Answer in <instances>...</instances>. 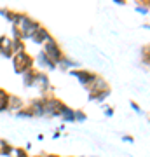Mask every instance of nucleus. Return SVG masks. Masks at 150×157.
Wrapping results in <instances>:
<instances>
[{
  "mask_svg": "<svg viewBox=\"0 0 150 157\" xmlns=\"http://www.w3.org/2000/svg\"><path fill=\"white\" fill-rule=\"evenodd\" d=\"M11 61H12V68H14V72L17 75H23L25 72L35 68V56L28 54L26 51L25 52H16Z\"/></svg>",
  "mask_w": 150,
  "mask_h": 157,
  "instance_id": "f257e3e1",
  "label": "nucleus"
},
{
  "mask_svg": "<svg viewBox=\"0 0 150 157\" xmlns=\"http://www.w3.org/2000/svg\"><path fill=\"white\" fill-rule=\"evenodd\" d=\"M19 26V30H21V33H23V40H30L32 39V35L37 32V30L42 26L37 19H33L32 16H28V14H25L21 19V23L17 25Z\"/></svg>",
  "mask_w": 150,
  "mask_h": 157,
  "instance_id": "f03ea898",
  "label": "nucleus"
},
{
  "mask_svg": "<svg viewBox=\"0 0 150 157\" xmlns=\"http://www.w3.org/2000/svg\"><path fill=\"white\" fill-rule=\"evenodd\" d=\"M42 51H44L45 54H47V56H49L51 59L56 63V65L61 61L63 58H65V52H63L61 45L58 44V40H56L54 37H52L51 40H47V42H45V44H44V49H42Z\"/></svg>",
  "mask_w": 150,
  "mask_h": 157,
  "instance_id": "7ed1b4c3",
  "label": "nucleus"
},
{
  "mask_svg": "<svg viewBox=\"0 0 150 157\" xmlns=\"http://www.w3.org/2000/svg\"><path fill=\"white\" fill-rule=\"evenodd\" d=\"M70 75H73V77L77 78L79 82L84 86V87H89V86L94 82V78L98 77L94 72H89V70H80V68H75V70H70Z\"/></svg>",
  "mask_w": 150,
  "mask_h": 157,
  "instance_id": "20e7f679",
  "label": "nucleus"
},
{
  "mask_svg": "<svg viewBox=\"0 0 150 157\" xmlns=\"http://www.w3.org/2000/svg\"><path fill=\"white\" fill-rule=\"evenodd\" d=\"M35 63H37V67L39 68H42V70H56L58 68V65H56L52 59H51L47 54H45L44 51H39L37 52V56H35Z\"/></svg>",
  "mask_w": 150,
  "mask_h": 157,
  "instance_id": "39448f33",
  "label": "nucleus"
},
{
  "mask_svg": "<svg viewBox=\"0 0 150 157\" xmlns=\"http://www.w3.org/2000/svg\"><path fill=\"white\" fill-rule=\"evenodd\" d=\"M37 86H39V89H40V96H45V94H51V93H52V84H51V78H49V75H47V72L39 73Z\"/></svg>",
  "mask_w": 150,
  "mask_h": 157,
  "instance_id": "423d86ee",
  "label": "nucleus"
},
{
  "mask_svg": "<svg viewBox=\"0 0 150 157\" xmlns=\"http://www.w3.org/2000/svg\"><path fill=\"white\" fill-rule=\"evenodd\" d=\"M51 39H52V35L49 33V30L45 28V26H40V28L32 35V39H30V40H32L35 45H44L45 42L51 40Z\"/></svg>",
  "mask_w": 150,
  "mask_h": 157,
  "instance_id": "0eeeda50",
  "label": "nucleus"
},
{
  "mask_svg": "<svg viewBox=\"0 0 150 157\" xmlns=\"http://www.w3.org/2000/svg\"><path fill=\"white\" fill-rule=\"evenodd\" d=\"M39 73H40V70H37V68H32V70L25 72L21 75L23 86H25V87H35V86H37V80H39Z\"/></svg>",
  "mask_w": 150,
  "mask_h": 157,
  "instance_id": "6e6552de",
  "label": "nucleus"
},
{
  "mask_svg": "<svg viewBox=\"0 0 150 157\" xmlns=\"http://www.w3.org/2000/svg\"><path fill=\"white\" fill-rule=\"evenodd\" d=\"M25 105H26V103H25V100H23L21 96L11 94V98H9V112H14V113H16L17 110H21Z\"/></svg>",
  "mask_w": 150,
  "mask_h": 157,
  "instance_id": "1a4fd4ad",
  "label": "nucleus"
},
{
  "mask_svg": "<svg viewBox=\"0 0 150 157\" xmlns=\"http://www.w3.org/2000/svg\"><path fill=\"white\" fill-rule=\"evenodd\" d=\"M58 68H60L61 72H70V70H75V68H79V63L65 56V58L61 59V61L58 63Z\"/></svg>",
  "mask_w": 150,
  "mask_h": 157,
  "instance_id": "9d476101",
  "label": "nucleus"
},
{
  "mask_svg": "<svg viewBox=\"0 0 150 157\" xmlns=\"http://www.w3.org/2000/svg\"><path fill=\"white\" fill-rule=\"evenodd\" d=\"M12 150H14V145H11L9 140H6V138H0V155L11 157Z\"/></svg>",
  "mask_w": 150,
  "mask_h": 157,
  "instance_id": "9b49d317",
  "label": "nucleus"
},
{
  "mask_svg": "<svg viewBox=\"0 0 150 157\" xmlns=\"http://www.w3.org/2000/svg\"><path fill=\"white\" fill-rule=\"evenodd\" d=\"M14 49H12V40L11 37H9V40L6 42V45L2 47V51H0V58H6V59H12L14 58Z\"/></svg>",
  "mask_w": 150,
  "mask_h": 157,
  "instance_id": "f8f14e48",
  "label": "nucleus"
},
{
  "mask_svg": "<svg viewBox=\"0 0 150 157\" xmlns=\"http://www.w3.org/2000/svg\"><path fill=\"white\" fill-rule=\"evenodd\" d=\"M14 115H16L17 119H33L35 117V113H33V110H32V107H30V105H25V107L21 108V110H17L16 113H14Z\"/></svg>",
  "mask_w": 150,
  "mask_h": 157,
  "instance_id": "ddd939ff",
  "label": "nucleus"
},
{
  "mask_svg": "<svg viewBox=\"0 0 150 157\" xmlns=\"http://www.w3.org/2000/svg\"><path fill=\"white\" fill-rule=\"evenodd\" d=\"M61 119H63V122H75V110L67 105L61 112Z\"/></svg>",
  "mask_w": 150,
  "mask_h": 157,
  "instance_id": "4468645a",
  "label": "nucleus"
},
{
  "mask_svg": "<svg viewBox=\"0 0 150 157\" xmlns=\"http://www.w3.org/2000/svg\"><path fill=\"white\" fill-rule=\"evenodd\" d=\"M12 40V49L14 52H25L26 51V44L23 39H11Z\"/></svg>",
  "mask_w": 150,
  "mask_h": 157,
  "instance_id": "2eb2a0df",
  "label": "nucleus"
},
{
  "mask_svg": "<svg viewBox=\"0 0 150 157\" xmlns=\"http://www.w3.org/2000/svg\"><path fill=\"white\" fill-rule=\"evenodd\" d=\"M11 157H30V154H28V150L23 148V147H14Z\"/></svg>",
  "mask_w": 150,
  "mask_h": 157,
  "instance_id": "dca6fc26",
  "label": "nucleus"
},
{
  "mask_svg": "<svg viewBox=\"0 0 150 157\" xmlns=\"http://www.w3.org/2000/svg\"><path fill=\"white\" fill-rule=\"evenodd\" d=\"M11 39H23V33H21V30H19V26H17V25H12V28H11Z\"/></svg>",
  "mask_w": 150,
  "mask_h": 157,
  "instance_id": "f3484780",
  "label": "nucleus"
},
{
  "mask_svg": "<svg viewBox=\"0 0 150 157\" xmlns=\"http://www.w3.org/2000/svg\"><path fill=\"white\" fill-rule=\"evenodd\" d=\"M86 119H87V115L84 110H75V122H84Z\"/></svg>",
  "mask_w": 150,
  "mask_h": 157,
  "instance_id": "a211bd4d",
  "label": "nucleus"
},
{
  "mask_svg": "<svg viewBox=\"0 0 150 157\" xmlns=\"http://www.w3.org/2000/svg\"><path fill=\"white\" fill-rule=\"evenodd\" d=\"M143 61L150 65V47H143Z\"/></svg>",
  "mask_w": 150,
  "mask_h": 157,
  "instance_id": "6ab92c4d",
  "label": "nucleus"
},
{
  "mask_svg": "<svg viewBox=\"0 0 150 157\" xmlns=\"http://www.w3.org/2000/svg\"><path fill=\"white\" fill-rule=\"evenodd\" d=\"M9 40V37L7 35H0V51H2V47L6 45V42Z\"/></svg>",
  "mask_w": 150,
  "mask_h": 157,
  "instance_id": "aec40b11",
  "label": "nucleus"
},
{
  "mask_svg": "<svg viewBox=\"0 0 150 157\" xmlns=\"http://www.w3.org/2000/svg\"><path fill=\"white\" fill-rule=\"evenodd\" d=\"M105 115L112 117V115H113V108H112V107H105Z\"/></svg>",
  "mask_w": 150,
  "mask_h": 157,
  "instance_id": "412c9836",
  "label": "nucleus"
},
{
  "mask_svg": "<svg viewBox=\"0 0 150 157\" xmlns=\"http://www.w3.org/2000/svg\"><path fill=\"white\" fill-rule=\"evenodd\" d=\"M131 107H133L134 110H136V112H141V110H140V107L136 105V103H134V101H131Z\"/></svg>",
  "mask_w": 150,
  "mask_h": 157,
  "instance_id": "4be33fe9",
  "label": "nucleus"
},
{
  "mask_svg": "<svg viewBox=\"0 0 150 157\" xmlns=\"http://www.w3.org/2000/svg\"><path fill=\"white\" fill-rule=\"evenodd\" d=\"M6 11H7V7H0V16L2 17L6 16Z\"/></svg>",
  "mask_w": 150,
  "mask_h": 157,
  "instance_id": "5701e85b",
  "label": "nucleus"
},
{
  "mask_svg": "<svg viewBox=\"0 0 150 157\" xmlns=\"http://www.w3.org/2000/svg\"><path fill=\"white\" fill-rule=\"evenodd\" d=\"M60 136H61V133H60V131H54V133H52V138H60Z\"/></svg>",
  "mask_w": 150,
  "mask_h": 157,
  "instance_id": "b1692460",
  "label": "nucleus"
},
{
  "mask_svg": "<svg viewBox=\"0 0 150 157\" xmlns=\"http://www.w3.org/2000/svg\"><path fill=\"white\" fill-rule=\"evenodd\" d=\"M122 140H124V141H133V138H131V136H124Z\"/></svg>",
  "mask_w": 150,
  "mask_h": 157,
  "instance_id": "393cba45",
  "label": "nucleus"
},
{
  "mask_svg": "<svg viewBox=\"0 0 150 157\" xmlns=\"http://www.w3.org/2000/svg\"><path fill=\"white\" fill-rule=\"evenodd\" d=\"M30 157H42V155H30Z\"/></svg>",
  "mask_w": 150,
  "mask_h": 157,
  "instance_id": "a878e982",
  "label": "nucleus"
}]
</instances>
